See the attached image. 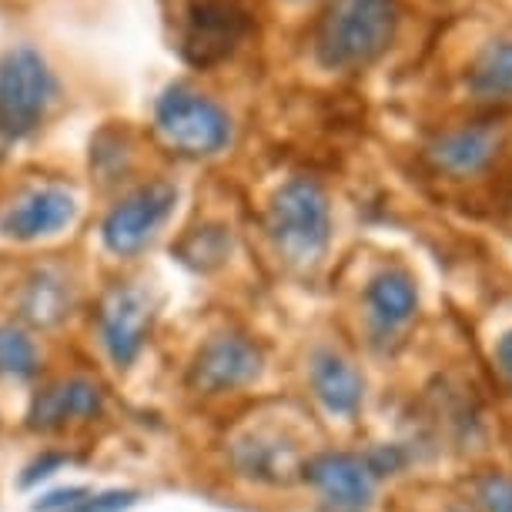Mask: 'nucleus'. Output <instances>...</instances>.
Returning <instances> with one entry per match:
<instances>
[{
	"mask_svg": "<svg viewBox=\"0 0 512 512\" xmlns=\"http://www.w3.org/2000/svg\"><path fill=\"white\" fill-rule=\"evenodd\" d=\"M399 27L395 0H325L315 24V57L328 71H352L389 51Z\"/></svg>",
	"mask_w": 512,
	"mask_h": 512,
	"instance_id": "obj_1",
	"label": "nucleus"
},
{
	"mask_svg": "<svg viewBox=\"0 0 512 512\" xmlns=\"http://www.w3.org/2000/svg\"><path fill=\"white\" fill-rule=\"evenodd\" d=\"M328 231H332L328 198L315 181L295 178L275 191L268 205V235L285 262L315 265L328 245Z\"/></svg>",
	"mask_w": 512,
	"mask_h": 512,
	"instance_id": "obj_2",
	"label": "nucleus"
},
{
	"mask_svg": "<svg viewBox=\"0 0 512 512\" xmlns=\"http://www.w3.org/2000/svg\"><path fill=\"white\" fill-rule=\"evenodd\" d=\"M57 101V77L34 47H11L0 57V134L27 138Z\"/></svg>",
	"mask_w": 512,
	"mask_h": 512,
	"instance_id": "obj_3",
	"label": "nucleus"
},
{
	"mask_svg": "<svg viewBox=\"0 0 512 512\" xmlns=\"http://www.w3.org/2000/svg\"><path fill=\"white\" fill-rule=\"evenodd\" d=\"M154 128L171 151L185 158H208L231 141V118L218 101L188 84H171L154 108Z\"/></svg>",
	"mask_w": 512,
	"mask_h": 512,
	"instance_id": "obj_4",
	"label": "nucleus"
},
{
	"mask_svg": "<svg viewBox=\"0 0 512 512\" xmlns=\"http://www.w3.org/2000/svg\"><path fill=\"white\" fill-rule=\"evenodd\" d=\"M251 17L241 0H185L181 11V54L188 64L211 67L235 54Z\"/></svg>",
	"mask_w": 512,
	"mask_h": 512,
	"instance_id": "obj_5",
	"label": "nucleus"
},
{
	"mask_svg": "<svg viewBox=\"0 0 512 512\" xmlns=\"http://www.w3.org/2000/svg\"><path fill=\"white\" fill-rule=\"evenodd\" d=\"M178 188L168 181H151L131 195H124L118 205L108 211L101 225V238L108 251L121 258L138 255L141 248H148V241L158 235L168 215L175 211Z\"/></svg>",
	"mask_w": 512,
	"mask_h": 512,
	"instance_id": "obj_6",
	"label": "nucleus"
},
{
	"mask_svg": "<svg viewBox=\"0 0 512 512\" xmlns=\"http://www.w3.org/2000/svg\"><path fill=\"white\" fill-rule=\"evenodd\" d=\"M151 298L148 292L134 285H114L101 302L98 312V328H101V342L108 349L111 362L118 369H128V365L138 359L144 349V338L151 332Z\"/></svg>",
	"mask_w": 512,
	"mask_h": 512,
	"instance_id": "obj_7",
	"label": "nucleus"
},
{
	"mask_svg": "<svg viewBox=\"0 0 512 512\" xmlns=\"http://www.w3.org/2000/svg\"><path fill=\"white\" fill-rule=\"evenodd\" d=\"M499 148H502L499 121H469L459 124V128L442 131L429 144L425 158L432 161V168L449 178H476L496 161Z\"/></svg>",
	"mask_w": 512,
	"mask_h": 512,
	"instance_id": "obj_8",
	"label": "nucleus"
},
{
	"mask_svg": "<svg viewBox=\"0 0 512 512\" xmlns=\"http://www.w3.org/2000/svg\"><path fill=\"white\" fill-rule=\"evenodd\" d=\"M262 372V352L245 335H218L198 352L191 365V385L208 395L231 392Z\"/></svg>",
	"mask_w": 512,
	"mask_h": 512,
	"instance_id": "obj_9",
	"label": "nucleus"
},
{
	"mask_svg": "<svg viewBox=\"0 0 512 512\" xmlns=\"http://www.w3.org/2000/svg\"><path fill=\"white\" fill-rule=\"evenodd\" d=\"M77 215V201L71 191L64 188H34L24 198H17L7 215L0 218L4 235H11L17 241H34L57 235L61 228H67Z\"/></svg>",
	"mask_w": 512,
	"mask_h": 512,
	"instance_id": "obj_10",
	"label": "nucleus"
},
{
	"mask_svg": "<svg viewBox=\"0 0 512 512\" xmlns=\"http://www.w3.org/2000/svg\"><path fill=\"white\" fill-rule=\"evenodd\" d=\"M101 409H104V392L98 382L67 379L34 395L31 412H27V425L41 432H54L71 422L94 419V415H101Z\"/></svg>",
	"mask_w": 512,
	"mask_h": 512,
	"instance_id": "obj_11",
	"label": "nucleus"
},
{
	"mask_svg": "<svg viewBox=\"0 0 512 512\" xmlns=\"http://www.w3.org/2000/svg\"><path fill=\"white\" fill-rule=\"evenodd\" d=\"M305 479L312 482L328 502L345 506V509L365 506L375 489V476H372L369 462L362 456H349V452H325V456H315L305 466Z\"/></svg>",
	"mask_w": 512,
	"mask_h": 512,
	"instance_id": "obj_12",
	"label": "nucleus"
},
{
	"mask_svg": "<svg viewBox=\"0 0 512 512\" xmlns=\"http://www.w3.org/2000/svg\"><path fill=\"white\" fill-rule=\"evenodd\" d=\"M312 389L328 412L352 415L362 405L365 382L349 359H342L335 352H318L312 365Z\"/></svg>",
	"mask_w": 512,
	"mask_h": 512,
	"instance_id": "obj_13",
	"label": "nucleus"
},
{
	"mask_svg": "<svg viewBox=\"0 0 512 512\" xmlns=\"http://www.w3.org/2000/svg\"><path fill=\"white\" fill-rule=\"evenodd\" d=\"M365 302H369V312L382 328H399L405 322H412L415 308H419V292H415L409 272L385 268V272H379L369 282Z\"/></svg>",
	"mask_w": 512,
	"mask_h": 512,
	"instance_id": "obj_14",
	"label": "nucleus"
},
{
	"mask_svg": "<svg viewBox=\"0 0 512 512\" xmlns=\"http://www.w3.org/2000/svg\"><path fill=\"white\" fill-rule=\"evenodd\" d=\"M235 466L251 479L262 482H288L298 472L295 446L268 436H248L235 446Z\"/></svg>",
	"mask_w": 512,
	"mask_h": 512,
	"instance_id": "obj_15",
	"label": "nucleus"
},
{
	"mask_svg": "<svg viewBox=\"0 0 512 512\" xmlns=\"http://www.w3.org/2000/svg\"><path fill=\"white\" fill-rule=\"evenodd\" d=\"M469 91L479 101H512V37L489 44L469 67Z\"/></svg>",
	"mask_w": 512,
	"mask_h": 512,
	"instance_id": "obj_16",
	"label": "nucleus"
},
{
	"mask_svg": "<svg viewBox=\"0 0 512 512\" xmlns=\"http://www.w3.org/2000/svg\"><path fill=\"white\" fill-rule=\"evenodd\" d=\"M41 369V352L34 338L17 325H0V375L27 382Z\"/></svg>",
	"mask_w": 512,
	"mask_h": 512,
	"instance_id": "obj_17",
	"label": "nucleus"
},
{
	"mask_svg": "<svg viewBox=\"0 0 512 512\" xmlns=\"http://www.w3.org/2000/svg\"><path fill=\"white\" fill-rule=\"evenodd\" d=\"M67 285L54 275H37L24 292V318H31L34 325H57L67 315Z\"/></svg>",
	"mask_w": 512,
	"mask_h": 512,
	"instance_id": "obj_18",
	"label": "nucleus"
},
{
	"mask_svg": "<svg viewBox=\"0 0 512 512\" xmlns=\"http://www.w3.org/2000/svg\"><path fill=\"white\" fill-rule=\"evenodd\" d=\"M228 251V238L221 228H198L195 235H191V241L185 248H181V255H185L188 265L195 268H211L218 265L221 258H225Z\"/></svg>",
	"mask_w": 512,
	"mask_h": 512,
	"instance_id": "obj_19",
	"label": "nucleus"
},
{
	"mask_svg": "<svg viewBox=\"0 0 512 512\" xmlns=\"http://www.w3.org/2000/svg\"><path fill=\"white\" fill-rule=\"evenodd\" d=\"M479 502L486 512H512V479L486 476L479 482Z\"/></svg>",
	"mask_w": 512,
	"mask_h": 512,
	"instance_id": "obj_20",
	"label": "nucleus"
},
{
	"mask_svg": "<svg viewBox=\"0 0 512 512\" xmlns=\"http://www.w3.org/2000/svg\"><path fill=\"white\" fill-rule=\"evenodd\" d=\"M134 499H138V492H104V496H91L88 492V496L67 512H121V509H128Z\"/></svg>",
	"mask_w": 512,
	"mask_h": 512,
	"instance_id": "obj_21",
	"label": "nucleus"
},
{
	"mask_svg": "<svg viewBox=\"0 0 512 512\" xmlns=\"http://www.w3.org/2000/svg\"><path fill=\"white\" fill-rule=\"evenodd\" d=\"M496 365H499L502 379H506V382L512 385V332L499 342V349H496Z\"/></svg>",
	"mask_w": 512,
	"mask_h": 512,
	"instance_id": "obj_22",
	"label": "nucleus"
}]
</instances>
